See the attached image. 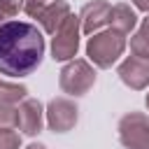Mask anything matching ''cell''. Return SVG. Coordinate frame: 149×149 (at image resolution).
I'll use <instances>...</instances> for the list:
<instances>
[{
  "mask_svg": "<svg viewBox=\"0 0 149 149\" xmlns=\"http://www.w3.org/2000/svg\"><path fill=\"white\" fill-rule=\"evenodd\" d=\"M44 56V37L28 21L0 23V74L26 77Z\"/></svg>",
  "mask_w": 149,
  "mask_h": 149,
  "instance_id": "cell-1",
  "label": "cell"
}]
</instances>
